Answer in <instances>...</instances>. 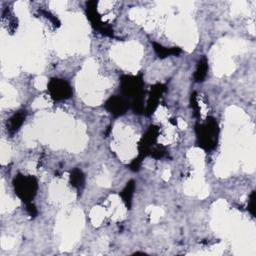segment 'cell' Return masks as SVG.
Masks as SVG:
<instances>
[{"mask_svg": "<svg viewBox=\"0 0 256 256\" xmlns=\"http://www.w3.org/2000/svg\"><path fill=\"white\" fill-rule=\"evenodd\" d=\"M144 81L142 74L123 75L120 78V90L122 95L130 102V107L136 114H143L145 107L143 104Z\"/></svg>", "mask_w": 256, "mask_h": 256, "instance_id": "1", "label": "cell"}, {"mask_svg": "<svg viewBox=\"0 0 256 256\" xmlns=\"http://www.w3.org/2000/svg\"><path fill=\"white\" fill-rule=\"evenodd\" d=\"M195 133L197 138V145L205 151L213 150L218 143L219 126L216 119L207 117L204 123H197L195 125Z\"/></svg>", "mask_w": 256, "mask_h": 256, "instance_id": "2", "label": "cell"}, {"mask_svg": "<svg viewBox=\"0 0 256 256\" xmlns=\"http://www.w3.org/2000/svg\"><path fill=\"white\" fill-rule=\"evenodd\" d=\"M14 192L25 204L32 202L37 194L38 181L32 175L17 174L13 179Z\"/></svg>", "mask_w": 256, "mask_h": 256, "instance_id": "3", "label": "cell"}, {"mask_svg": "<svg viewBox=\"0 0 256 256\" xmlns=\"http://www.w3.org/2000/svg\"><path fill=\"white\" fill-rule=\"evenodd\" d=\"M47 89L50 97L54 101L66 100L73 94L70 84L61 78H51L47 84Z\"/></svg>", "mask_w": 256, "mask_h": 256, "instance_id": "4", "label": "cell"}, {"mask_svg": "<svg viewBox=\"0 0 256 256\" xmlns=\"http://www.w3.org/2000/svg\"><path fill=\"white\" fill-rule=\"evenodd\" d=\"M86 15L90 21L92 27L103 34L105 36L113 37V28L107 23L103 22L101 19V16L97 10V1H89L86 3Z\"/></svg>", "mask_w": 256, "mask_h": 256, "instance_id": "5", "label": "cell"}, {"mask_svg": "<svg viewBox=\"0 0 256 256\" xmlns=\"http://www.w3.org/2000/svg\"><path fill=\"white\" fill-rule=\"evenodd\" d=\"M159 135V127L156 125H150L142 136L140 141L138 142V151L140 159H144L145 157L150 155V151L157 143V138Z\"/></svg>", "mask_w": 256, "mask_h": 256, "instance_id": "6", "label": "cell"}, {"mask_svg": "<svg viewBox=\"0 0 256 256\" xmlns=\"http://www.w3.org/2000/svg\"><path fill=\"white\" fill-rule=\"evenodd\" d=\"M105 109L113 116L118 117L124 115L130 108V102L123 95H113L105 102Z\"/></svg>", "mask_w": 256, "mask_h": 256, "instance_id": "7", "label": "cell"}, {"mask_svg": "<svg viewBox=\"0 0 256 256\" xmlns=\"http://www.w3.org/2000/svg\"><path fill=\"white\" fill-rule=\"evenodd\" d=\"M165 91H166V85L164 84L157 83L155 85H153V86H151L148 99L146 102L145 112H144L146 116H150L155 112V110L158 107L159 101Z\"/></svg>", "mask_w": 256, "mask_h": 256, "instance_id": "8", "label": "cell"}, {"mask_svg": "<svg viewBox=\"0 0 256 256\" xmlns=\"http://www.w3.org/2000/svg\"><path fill=\"white\" fill-rule=\"evenodd\" d=\"M26 110H19L14 113L7 121V131L10 135L15 134L23 125L26 119Z\"/></svg>", "mask_w": 256, "mask_h": 256, "instance_id": "9", "label": "cell"}, {"mask_svg": "<svg viewBox=\"0 0 256 256\" xmlns=\"http://www.w3.org/2000/svg\"><path fill=\"white\" fill-rule=\"evenodd\" d=\"M152 46L156 55L161 59L169 56H178L179 54L182 53V50L179 47H165L156 42H153Z\"/></svg>", "mask_w": 256, "mask_h": 256, "instance_id": "10", "label": "cell"}, {"mask_svg": "<svg viewBox=\"0 0 256 256\" xmlns=\"http://www.w3.org/2000/svg\"><path fill=\"white\" fill-rule=\"evenodd\" d=\"M208 69H209L208 60H207L206 56L203 55L197 62L196 69H195V72L193 75L194 81L197 83H200V82H203L204 80H205V78L207 76Z\"/></svg>", "mask_w": 256, "mask_h": 256, "instance_id": "11", "label": "cell"}, {"mask_svg": "<svg viewBox=\"0 0 256 256\" xmlns=\"http://www.w3.org/2000/svg\"><path fill=\"white\" fill-rule=\"evenodd\" d=\"M134 191H135V182H134V180H130L126 183L125 187L122 189V191L119 193V195H120V197H121L123 203L125 204V206L127 209L131 208Z\"/></svg>", "mask_w": 256, "mask_h": 256, "instance_id": "12", "label": "cell"}, {"mask_svg": "<svg viewBox=\"0 0 256 256\" xmlns=\"http://www.w3.org/2000/svg\"><path fill=\"white\" fill-rule=\"evenodd\" d=\"M70 184L78 191H81L85 184V175L78 168H74L70 171Z\"/></svg>", "mask_w": 256, "mask_h": 256, "instance_id": "13", "label": "cell"}, {"mask_svg": "<svg viewBox=\"0 0 256 256\" xmlns=\"http://www.w3.org/2000/svg\"><path fill=\"white\" fill-rule=\"evenodd\" d=\"M166 154V150L163 146L161 145H155L154 147L152 148V150L150 151V155L151 157L155 158V159H160L162 157H164Z\"/></svg>", "mask_w": 256, "mask_h": 256, "instance_id": "14", "label": "cell"}, {"mask_svg": "<svg viewBox=\"0 0 256 256\" xmlns=\"http://www.w3.org/2000/svg\"><path fill=\"white\" fill-rule=\"evenodd\" d=\"M38 12H39L41 15L45 16V18L49 19V21H50L51 23H52L55 27H59V26H60L61 23H60L59 19L57 18L56 16H54L53 14H51L49 11H46V10H43V9H39Z\"/></svg>", "mask_w": 256, "mask_h": 256, "instance_id": "15", "label": "cell"}, {"mask_svg": "<svg viewBox=\"0 0 256 256\" xmlns=\"http://www.w3.org/2000/svg\"><path fill=\"white\" fill-rule=\"evenodd\" d=\"M255 199H256V192L253 190L251 194L249 195L248 205H247V209L252 216H255V209H256L255 208Z\"/></svg>", "mask_w": 256, "mask_h": 256, "instance_id": "16", "label": "cell"}, {"mask_svg": "<svg viewBox=\"0 0 256 256\" xmlns=\"http://www.w3.org/2000/svg\"><path fill=\"white\" fill-rule=\"evenodd\" d=\"M190 102H191V108L194 111V115L199 116V106H198V102H197V98H196V92L191 94Z\"/></svg>", "mask_w": 256, "mask_h": 256, "instance_id": "17", "label": "cell"}, {"mask_svg": "<svg viewBox=\"0 0 256 256\" xmlns=\"http://www.w3.org/2000/svg\"><path fill=\"white\" fill-rule=\"evenodd\" d=\"M141 163H142V159H140L139 157H136L130 163L129 168H130V170H132V171H138L141 167Z\"/></svg>", "mask_w": 256, "mask_h": 256, "instance_id": "18", "label": "cell"}, {"mask_svg": "<svg viewBox=\"0 0 256 256\" xmlns=\"http://www.w3.org/2000/svg\"><path fill=\"white\" fill-rule=\"evenodd\" d=\"M26 211H27V213L29 214V216H31L32 218L36 217V216H37V213H38V212H37V209H36V207H35V205H34V204H33L32 202L26 204Z\"/></svg>", "mask_w": 256, "mask_h": 256, "instance_id": "19", "label": "cell"}]
</instances>
